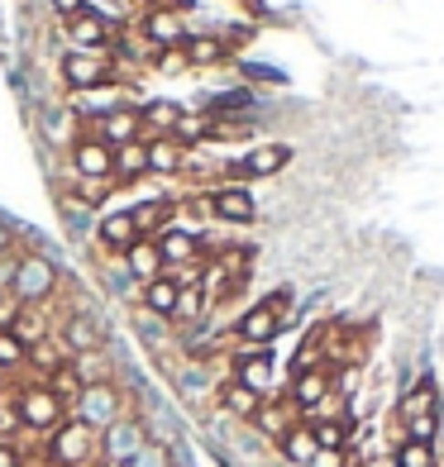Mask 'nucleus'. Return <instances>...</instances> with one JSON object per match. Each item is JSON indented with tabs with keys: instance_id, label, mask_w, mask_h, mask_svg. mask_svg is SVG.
Listing matches in <instances>:
<instances>
[{
	"instance_id": "nucleus-34",
	"label": "nucleus",
	"mask_w": 444,
	"mask_h": 467,
	"mask_svg": "<svg viewBox=\"0 0 444 467\" xmlns=\"http://www.w3.org/2000/svg\"><path fill=\"white\" fill-rule=\"evenodd\" d=\"M72 368H77V377H81V387L111 381V368H105V348H96V353H77V358H72Z\"/></svg>"
},
{
	"instance_id": "nucleus-28",
	"label": "nucleus",
	"mask_w": 444,
	"mask_h": 467,
	"mask_svg": "<svg viewBox=\"0 0 444 467\" xmlns=\"http://www.w3.org/2000/svg\"><path fill=\"white\" fill-rule=\"evenodd\" d=\"M148 177V143L134 139V143H120L115 148V182H139Z\"/></svg>"
},
{
	"instance_id": "nucleus-13",
	"label": "nucleus",
	"mask_w": 444,
	"mask_h": 467,
	"mask_svg": "<svg viewBox=\"0 0 444 467\" xmlns=\"http://www.w3.org/2000/svg\"><path fill=\"white\" fill-rule=\"evenodd\" d=\"M272 377H278V368H272V353L268 348H239L235 353V377L229 381H239V387H248L253 396H272Z\"/></svg>"
},
{
	"instance_id": "nucleus-1",
	"label": "nucleus",
	"mask_w": 444,
	"mask_h": 467,
	"mask_svg": "<svg viewBox=\"0 0 444 467\" xmlns=\"http://www.w3.org/2000/svg\"><path fill=\"white\" fill-rule=\"evenodd\" d=\"M287 310H291V291H272V296H263L259 306H248V310L239 315V320H235V338H239V348H268L272 338L282 334Z\"/></svg>"
},
{
	"instance_id": "nucleus-15",
	"label": "nucleus",
	"mask_w": 444,
	"mask_h": 467,
	"mask_svg": "<svg viewBox=\"0 0 444 467\" xmlns=\"http://www.w3.org/2000/svg\"><path fill=\"white\" fill-rule=\"evenodd\" d=\"M330 391H334V372H330V368H311V372H296V377H291V387H287L282 396L296 406V415L306 420Z\"/></svg>"
},
{
	"instance_id": "nucleus-10",
	"label": "nucleus",
	"mask_w": 444,
	"mask_h": 467,
	"mask_svg": "<svg viewBox=\"0 0 444 467\" xmlns=\"http://www.w3.org/2000/svg\"><path fill=\"white\" fill-rule=\"evenodd\" d=\"M139 29H143L148 44H153V53L182 48L186 38H192V29H186L182 10H173V5H153V10H143V15H139Z\"/></svg>"
},
{
	"instance_id": "nucleus-36",
	"label": "nucleus",
	"mask_w": 444,
	"mask_h": 467,
	"mask_svg": "<svg viewBox=\"0 0 444 467\" xmlns=\"http://www.w3.org/2000/svg\"><path fill=\"white\" fill-rule=\"evenodd\" d=\"M15 338H19V344H29V348H38V338H44L48 334V325H38V315L25 306V310H19V320H15V329H10Z\"/></svg>"
},
{
	"instance_id": "nucleus-37",
	"label": "nucleus",
	"mask_w": 444,
	"mask_h": 467,
	"mask_svg": "<svg viewBox=\"0 0 444 467\" xmlns=\"http://www.w3.org/2000/svg\"><path fill=\"white\" fill-rule=\"evenodd\" d=\"M130 467H173V453H167V443H158V439H148L143 449H139V458H134Z\"/></svg>"
},
{
	"instance_id": "nucleus-31",
	"label": "nucleus",
	"mask_w": 444,
	"mask_h": 467,
	"mask_svg": "<svg viewBox=\"0 0 444 467\" xmlns=\"http://www.w3.org/2000/svg\"><path fill=\"white\" fill-rule=\"evenodd\" d=\"M210 134H216V119H210L206 110H201V115H182L177 130H173V139H177L182 148H186V143H206Z\"/></svg>"
},
{
	"instance_id": "nucleus-23",
	"label": "nucleus",
	"mask_w": 444,
	"mask_h": 467,
	"mask_svg": "<svg viewBox=\"0 0 444 467\" xmlns=\"http://www.w3.org/2000/svg\"><path fill=\"white\" fill-rule=\"evenodd\" d=\"M182 167H186V148H182L173 134L148 139V172H158V177H177Z\"/></svg>"
},
{
	"instance_id": "nucleus-26",
	"label": "nucleus",
	"mask_w": 444,
	"mask_h": 467,
	"mask_svg": "<svg viewBox=\"0 0 444 467\" xmlns=\"http://www.w3.org/2000/svg\"><path fill=\"white\" fill-rule=\"evenodd\" d=\"M278 449H282V458H287V462L311 467V462H315V453H321V443H315V434H311V424H306V420H296L291 430L278 439Z\"/></svg>"
},
{
	"instance_id": "nucleus-27",
	"label": "nucleus",
	"mask_w": 444,
	"mask_h": 467,
	"mask_svg": "<svg viewBox=\"0 0 444 467\" xmlns=\"http://www.w3.org/2000/svg\"><path fill=\"white\" fill-rule=\"evenodd\" d=\"M311 424V434L321 449H354V430H358V420H306Z\"/></svg>"
},
{
	"instance_id": "nucleus-21",
	"label": "nucleus",
	"mask_w": 444,
	"mask_h": 467,
	"mask_svg": "<svg viewBox=\"0 0 444 467\" xmlns=\"http://www.w3.org/2000/svg\"><path fill=\"white\" fill-rule=\"evenodd\" d=\"M420 415H439V387H435V377H420L416 387L401 396V406H396V420L401 424L420 420Z\"/></svg>"
},
{
	"instance_id": "nucleus-30",
	"label": "nucleus",
	"mask_w": 444,
	"mask_h": 467,
	"mask_svg": "<svg viewBox=\"0 0 444 467\" xmlns=\"http://www.w3.org/2000/svg\"><path fill=\"white\" fill-rule=\"evenodd\" d=\"M220 406L235 415V420H253V415H259V406H263V396H253L248 387H239V381H225V387H220Z\"/></svg>"
},
{
	"instance_id": "nucleus-16",
	"label": "nucleus",
	"mask_w": 444,
	"mask_h": 467,
	"mask_svg": "<svg viewBox=\"0 0 444 467\" xmlns=\"http://www.w3.org/2000/svg\"><path fill=\"white\" fill-rule=\"evenodd\" d=\"M68 38H72L77 53H105V48H111V19L87 5L81 15L68 19Z\"/></svg>"
},
{
	"instance_id": "nucleus-35",
	"label": "nucleus",
	"mask_w": 444,
	"mask_h": 467,
	"mask_svg": "<svg viewBox=\"0 0 444 467\" xmlns=\"http://www.w3.org/2000/svg\"><path fill=\"white\" fill-rule=\"evenodd\" d=\"M392 467H435V443H411V439H401Z\"/></svg>"
},
{
	"instance_id": "nucleus-18",
	"label": "nucleus",
	"mask_w": 444,
	"mask_h": 467,
	"mask_svg": "<svg viewBox=\"0 0 444 467\" xmlns=\"http://www.w3.org/2000/svg\"><path fill=\"white\" fill-rule=\"evenodd\" d=\"M62 344H68V358L96 353V348H105V329L91 315H68V320H62Z\"/></svg>"
},
{
	"instance_id": "nucleus-33",
	"label": "nucleus",
	"mask_w": 444,
	"mask_h": 467,
	"mask_svg": "<svg viewBox=\"0 0 444 467\" xmlns=\"http://www.w3.org/2000/svg\"><path fill=\"white\" fill-rule=\"evenodd\" d=\"M206 310H210V296L201 291V282H192V286H182V296H177V310H173V320H201Z\"/></svg>"
},
{
	"instance_id": "nucleus-43",
	"label": "nucleus",
	"mask_w": 444,
	"mask_h": 467,
	"mask_svg": "<svg viewBox=\"0 0 444 467\" xmlns=\"http://www.w3.org/2000/svg\"><path fill=\"white\" fill-rule=\"evenodd\" d=\"M5 291H10V267H0V301H5Z\"/></svg>"
},
{
	"instance_id": "nucleus-4",
	"label": "nucleus",
	"mask_w": 444,
	"mask_h": 467,
	"mask_svg": "<svg viewBox=\"0 0 444 467\" xmlns=\"http://www.w3.org/2000/svg\"><path fill=\"white\" fill-rule=\"evenodd\" d=\"M15 420L25 424L29 434H53L62 420H68V406L44 387V381H34V387H19L15 391Z\"/></svg>"
},
{
	"instance_id": "nucleus-39",
	"label": "nucleus",
	"mask_w": 444,
	"mask_h": 467,
	"mask_svg": "<svg viewBox=\"0 0 444 467\" xmlns=\"http://www.w3.org/2000/svg\"><path fill=\"white\" fill-rule=\"evenodd\" d=\"M153 67H158L163 77H177V72H186V53H182V48H167V53H153Z\"/></svg>"
},
{
	"instance_id": "nucleus-9",
	"label": "nucleus",
	"mask_w": 444,
	"mask_h": 467,
	"mask_svg": "<svg viewBox=\"0 0 444 467\" xmlns=\"http://www.w3.org/2000/svg\"><path fill=\"white\" fill-rule=\"evenodd\" d=\"M72 172H77L81 182L111 186V182H115V148L100 143V139H91V134L72 139Z\"/></svg>"
},
{
	"instance_id": "nucleus-7",
	"label": "nucleus",
	"mask_w": 444,
	"mask_h": 467,
	"mask_svg": "<svg viewBox=\"0 0 444 467\" xmlns=\"http://www.w3.org/2000/svg\"><path fill=\"white\" fill-rule=\"evenodd\" d=\"M148 443V430H143V420L134 415H120L111 430H100V462L105 467H130L139 458V449Z\"/></svg>"
},
{
	"instance_id": "nucleus-5",
	"label": "nucleus",
	"mask_w": 444,
	"mask_h": 467,
	"mask_svg": "<svg viewBox=\"0 0 444 467\" xmlns=\"http://www.w3.org/2000/svg\"><path fill=\"white\" fill-rule=\"evenodd\" d=\"M68 415L100 434V430H111V424L124 415V396H120L115 381H96V387H81V396L68 406Z\"/></svg>"
},
{
	"instance_id": "nucleus-12",
	"label": "nucleus",
	"mask_w": 444,
	"mask_h": 467,
	"mask_svg": "<svg viewBox=\"0 0 444 467\" xmlns=\"http://www.w3.org/2000/svg\"><path fill=\"white\" fill-rule=\"evenodd\" d=\"M206 201V215H216V220H225V224H253V215H259V205H253V196H248V186H216L210 196H201Z\"/></svg>"
},
{
	"instance_id": "nucleus-25",
	"label": "nucleus",
	"mask_w": 444,
	"mask_h": 467,
	"mask_svg": "<svg viewBox=\"0 0 444 467\" xmlns=\"http://www.w3.org/2000/svg\"><path fill=\"white\" fill-rule=\"evenodd\" d=\"M139 119H143V143H148V139L173 134L177 119H182V110H177L173 100H143V105H139Z\"/></svg>"
},
{
	"instance_id": "nucleus-40",
	"label": "nucleus",
	"mask_w": 444,
	"mask_h": 467,
	"mask_svg": "<svg viewBox=\"0 0 444 467\" xmlns=\"http://www.w3.org/2000/svg\"><path fill=\"white\" fill-rule=\"evenodd\" d=\"M0 467H25V458H19V449L10 439H0Z\"/></svg>"
},
{
	"instance_id": "nucleus-20",
	"label": "nucleus",
	"mask_w": 444,
	"mask_h": 467,
	"mask_svg": "<svg viewBox=\"0 0 444 467\" xmlns=\"http://www.w3.org/2000/svg\"><path fill=\"white\" fill-rule=\"evenodd\" d=\"M296 420H301V415H296V406H291L287 396H268L263 406H259V415H253L248 424H259V430H263L268 439H282Z\"/></svg>"
},
{
	"instance_id": "nucleus-42",
	"label": "nucleus",
	"mask_w": 444,
	"mask_h": 467,
	"mask_svg": "<svg viewBox=\"0 0 444 467\" xmlns=\"http://www.w3.org/2000/svg\"><path fill=\"white\" fill-rule=\"evenodd\" d=\"M5 248H10V229H5V220H0V258H5Z\"/></svg>"
},
{
	"instance_id": "nucleus-29",
	"label": "nucleus",
	"mask_w": 444,
	"mask_h": 467,
	"mask_svg": "<svg viewBox=\"0 0 444 467\" xmlns=\"http://www.w3.org/2000/svg\"><path fill=\"white\" fill-rule=\"evenodd\" d=\"M44 387L62 400V406H72V400L81 396V377H77V368H72V358H62V363H53V368L44 372Z\"/></svg>"
},
{
	"instance_id": "nucleus-8",
	"label": "nucleus",
	"mask_w": 444,
	"mask_h": 467,
	"mask_svg": "<svg viewBox=\"0 0 444 467\" xmlns=\"http://www.w3.org/2000/svg\"><path fill=\"white\" fill-rule=\"evenodd\" d=\"M287 162H291L287 143H259V148H248L239 162H229L225 172H229V186H244V182H259V177H278Z\"/></svg>"
},
{
	"instance_id": "nucleus-24",
	"label": "nucleus",
	"mask_w": 444,
	"mask_h": 467,
	"mask_svg": "<svg viewBox=\"0 0 444 467\" xmlns=\"http://www.w3.org/2000/svg\"><path fill=\"white\" fill-rule=\"evenodd\" d=\"M182 53H186V67H220V62H229V44L216 34H192L182 44Z\"/></svg>"
},
{
	"instance_id": "nucleus-11",
	"label": "nucleus",
	"mask_w": 444,
	"mask_h": 467,
	"mask_svg": "<svg viewBox=\"0 0 444 467\" xmlns=\"http://www.w3.org/2000/svg\"><path fill=\"white\" fill-rule=\"evenodd\" d=\"M91 139L111 143V148L143 139V119H139V105H111V110H100V115L91 119Z\"/></svg>"
},
{
	"instance_id": "nucleus-3",
	"label": "nucleus",
	"mask_w": 444,
	"mask_h": 467,
	"mask_svg": "<svg viewBox=\"0 0 444 467\" xmlns=\"http://www.w3.org/2000/svg\"><path fill=\"white\" fill-rule=\"evenodd\" d=\"M100 458V434L87 430L81 420H62L58 430L48 434V462L53 467H91Z\"/></svg>"
},
{
	"instance_id": "nucleus-17",
	"label": "nucleus",
	"mask_w": 444,
	"mask_h": 467,
	"mask_svg": "<svg viewBox=\"0 0 444 467\" xmlns=\"http://www.w3.org/2000/svg\"><path fill=\"white\" fill-rule=\"evenodd\" d=\"M96 234H100V244L111 248V253H124L130 244L143 239V234H139V220H134V210H105Z\"/></svg>"
},
{
	"instance_id": "nucleus-22",
	"label": "nucleus",
	"mask_w": 444,
	"mask_h": 467,
	"mask_svg": "<svg viewBox=\"0 0 444 467\" xmlns=\"http://www.w3.org/2000/svg\"><path fill=\"white\" fill-rule=\"evenodd\" d=\"M177 296H182V286L167 277H153V282H143V291H139V301H143V310L148 315H158V320H173V310H177Z\"/></svg>"
},
{
	"instance_id": "nucleus-38",
	"label": "nucleus",
	"mask_w": 444,
	"mask_h": 467,
	"mask_svg": "<svg viewBox=\"0 0 444 467\" xmlns=\"http://www.w3.org/2000/svg\"><path fill=\"white\" fill-rule=\"evenodd\" d=\"M311 467H358V453L354 449H321Z\"/></svg>"
},
{
	"instance_id": "nucleus-45",
	"label": "nucleus",
	"mask_w": 444,
	"mask_h": 467,
	"mask_svg": "<svg viewBox=\"0 0 444 467\" xmlns=\"http://www.w3.org/2000/svg\"><path fill=\"white\" fill-rule=\"evenodd\" d=\"M358 467H364V462H358Z\"/></svg>"
},
{
	"instance_id": "nucleus-41",
	"label": "nucleus",
	"mask_w": 444,
	"mask_h": 467,
	"mask_svg": "<svg viewBox=\"0 0 444 467\" xmlns=\"http://www.w3.org/2000/svg\"><path fill=\"white\" fill-rule=\"evenodd\" d=\"M91 5V0H53V10L62 15V19H72V15H81V10H87Z\"/></svg>"
},
{
	"instance_id": "nucleus-44",
	"label": "nucleus",
	"mask_w": 444,
	"mask_h": 467,
	"mask_svg": "<svg viewBox=\"0 0 444 467\" xmlns=\"http://www.w3.org/2000/svg\"><path fill=\"white\" fill-rule=\"evenodd\" d=\"M0 391H5V372H0Z\"/></svg>"
},
{
	"instance_id": "nucleus-14",
	"label": "nucleus",
	"mask_w": 444,
	"mask_h": 467,
	"mask_svg": "<svg viewBox=\"0 0 444 467\" xmlns=\"http://www.w3.org/2000/svg\"><path fill=\"white\" fill-rule=\"evenodd\" d=\"M153 244H158V253H163V272H177V267L206 263L201 239H196L192 229H177V224H167L163 234H153Z\"/></svg>"
},
{
	"instance_id": "nucleus-19",
	"label": "nucleus",
	"mask_w": 444,
	"mask_h": 467,
	"mask_svg": "<svg viewBox=\"0 0 444 467\" xmlns=\"http://www.w3.org/2000/svg\"><path fill=\"white\" fill-rule=\"evenodd\" d=\"M124 258V272L143 286V282H153V277H163V253H158V244L153 239H139V244H130L120 253Z\"/></svg>"
},
{
	"instance_id": "nucleus-2",
	"label": "nucleus",
	"mask_w": 444,
	"mask_h": 467,
	"mask_svg": "<svg viewBox=\"0 0 444 467\" xmlns=\"http://www.w3.org/2000/svg\"><path fill=\"white\" fill-rule=\"evenodd\" d=\"M53 291H58V267L44 258V253H25V258H15L10 267V296L19 306H44L53 301Z\"/></svg>"
},
{
	"instance_id": "nucleus-32",
	"label": "nucleus",
	"mask_w": 444,
	"mask_h": 467,
	"mask_svg": "<svg viewBox=\"0 0 444 467\" xmlns=\"http://www.w3.org/2000/svg\"><path fill=\"white\" fill-rule=\"evenodd\" d=\"M29 358L34 348L29 344H19V338L10 329H0V372H19V368H29Z\"/></svg>"
},
{
	"instance_id": "nucleus-6",
	"label": "nucleus",
	"mask_w": 444,
	"mask_h": 467,
	"mask_svg": "<svg viewBox=\"0 0 444 467\" xmlns=\"http://www.w3.org/2000/svg\"><path fill=\"white\" fill-rule=\"evenodd\" d=\"M62 81L81 96V91H100L115 81V57L111 53H62Z\"/></svg>"
}]
</instances>
